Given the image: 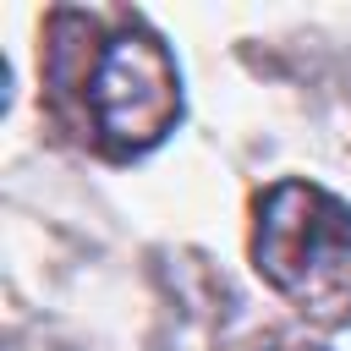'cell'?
I'll use <instances>...</instances> for the list:
<instances>
[{
    "instance_id": "7a4b0ae2",
    "label": "cell",
    "mask_w": 351,
    "mask_h": 351,
    "mask_svg": "<svg viewBox=\"0 0 351 351\" xmlns=\"http://www.w3.org/2000/svg\"><path fill=\"white\" fill-rule=\"evenodd\" d=\"M93 126L110 148H143L176 121V71L165 49L143 33H121L93 55L88 71Z\"/></svg>"
},
{
    "instance_id": "6da1fadb",
    "label": "cell",
    "mask_w": 351,
    "mask_h": 351,
    "mask_svg": "<svg viewBox=\"0 0 351 351\" xmlns=\"http://www.w3.org/2000/svg\"><path fill=\"white\" fill-rule=\"evenodd\" d=\"M258 269L280 291H324L351 269V208L318 186L285 181L258 208Z\"/></svg>"
}]
</instances>
